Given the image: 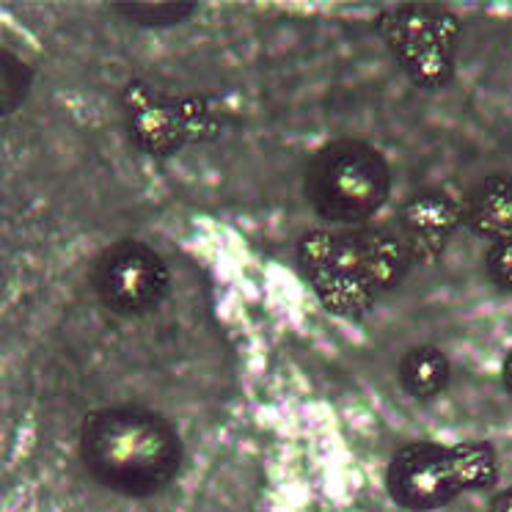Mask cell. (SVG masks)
Listing matches in <instances>:
<instances>
[{
  "label": "cell",
  "mask_w": 512,
  "mask_h": 512,
  "mask_svg": "<svg viewBox=\"0 0 512 512\" xmlns=\"http://www.w3.org/2000/svg\"><path fill=\"white\" fill-rule=\"evenodd\" d=\"M501 380H504V386H507V391L512 394V350L507 353V358H504V364H501Z\"/></svg>",
  "instance_id": "obj_15"
},
{
  "label": "cell",
  "mask_w": 512,
  "mask_h": 512,
  "mask_svg": "<svg viewBox=\"0 0 512 512\" xmlns=\"http://www.w3.org/2000/svg\"><path fill=\"white\" fill-rule=\"evenodd\" d=\"M488 512H512V488L501 490L499 496L490 501Z\"/></svg>",
  "instance_id": "obj_14"
},
{
  "label": "cell",
  "mask_w": 512,
  "mask_h": 512,
  "mask_svg": "<svg viewBox=\"0 0 512 512\" xmlns=\"http://www.w3.org/2000/svg\"><path fill=\"white\" fill-rule=\"evenodd\" d=\"M485 270L501 292H512V240H499L490 245Z\"/></svg>",
  "instance_id": "obj_13"
},
{
  "label": "cell",
  "mask_w": 512,
  "mask_h": 512,
  "mask_svg": "<svg viewBox=\"0 0 512 512\" xmlns=\"http://www.w3.org/2000/svg\"><path fill=\"white\" fill-rule=\"evenodd\" d=\"M463 223L493 243L512 240V177L499 174L479 182L460 207Z\"/></svg>",
  "instance_id": "obj_9"
},
{
  "label": "cell",
  "mask_w": 512,
  "mask_h": 512,
  "mask_svg": "<svg viewBox=\"0 0 512 512\" xmlns=\"http://www.w3.org/2000/svg\"><path fill=\"white\" fill-rule=\"evenodd\" d=\"M449 358L438 347H413L400 361L402 389L416 400H433L449 383Z\"/></svg>",
  "instance_id": "obj_10"
},
{
  "label": "cell",
  "mask_w": 512,
  "mask_h": 512,
  "mask_svg": "<svg viewBox=\"0 0 512 512\" xmlns=\"http://www.w3.org/2000/svg\"><path fill=\"white\" fill-rule=\"evenodd\" d=\"M199 3H113V9L122 14L127 23L141 25V28H171L188 20L196 12Z\"/></svg>",
  "instance_id": "obj_12"
},
{
  "label": "cell",
  "mask_w": 512,
  "mask_h": 512,
  "mask_svg": "<svg viewBox=\"0 0 512 512\" xmlns=\"http://www.w3.org/2000/svg\"><path fill=\"white\" fill-rule=\"evenodd\" d=\"M122 111L133 144L155 157L207 141L218 133L221 122L207 100L193 94H168L144 80H133L122 91Z\"/></svg>",
  "instance_id": "obj_5"
},
{
  "label": "cell",
  "mask_w": 512,
  "mask_h": 512,
  "mask_svg": "<svg viewBox=\"0 0 512 512\" xmlns=\"http://www.w3.org/2000/svg\"><path fill=\"white\" fill-rule=\"evenodd\" d=\"M463 221L460 207L446 193L427 190L405 201L400 210L402 243L411 251V259L433 262L449 243V237L457 232Z\"/></svg>",
  "instance_id": "obj_8"
},
{
  "label": "cell",
  "mask_w": 512,
  "mask_h": 512,
  "mask_svg": "<svg viewBox=\"0 0 512 512\" xmlns=\"http://www.w3.org/2000/svg\"><path fill=\"white\" fill-rule=\"evenodd\" d=\"M411 251L386 229H312L298 243V265L336 317H361L411 273Z\"/></svg>",
  "instance_id": "obj_1"
},
{
  "label": "cell",
  "mask_w": 512,
  "mask_h": 512,
  "mask_svg": "<svg viewBox=\"0 0 512 512\" xmlns=\"http://www.w3.org/2000/svg\"><path fill=\"white\" fill-rule=\"evenodd\" d=\"M496 471V452L488 444H408L391 457L386 488L402 510L427 512L466 490L490 488Z\"/></svg>",
  "instance_id": "obj_3"
},
{
  "label": "cell",
  "mask_w": 512,
  "mask_h": 512,
  "mask_svg": "<svg viewBox=\"0 0 512 512\" xmlns=\"http://www.w3.org/2000/svg\"><path fill=\"white\" fill-rule=\"evenodd\" d=\"M391 171L378 149L361 141H336L317 152L306 174L312 210L331 223L369 221L386 204Z\"/></svg>",
  "instance_id": "obj_4"
},
{
  "label": "cell",
  "mask_w": 512,
  "mask_h": 512,
  "mask_svg": "<svg viewBox=\"0 0 512 512\" xmlns=\"http://www.w3.org/2000/svg\"><path fill=\"white\" fill-rule=\"evenodd\" d=\"M91 284L111 312L141 317L163 303L171 287V273L155 248L138 240H119L94 262Z\"/></svg>",
  "instance_id": "obj_7"
},
{
  "label": "cell",
  "mask_w": 512,
  "mask_h": 512,
  "mask_svg": "<svg viewBox=\"0 0 512 512\" xmlns=\"http://www.w3.org/2000/svg\"><path fill=\"white\" fill-rule=\"evenodd\" d=\"M80 457L91 477L113 493L155 496L177 477L182 441L160 413L113 405L83 419Z\"/></svg>",
  "instance_id": "obj_2"
},
{
  "label": "cell",
  "mask_w": 512,
  "mask_h": 512,
  "mask_svg": "<svg viewBox=\"0 0 512 512\" xmlns=\"http://www.w3.org/2000/svg\"><path fill=\"white\" fill-rule=\"evenodd\" d=\"M34 69L9 50H0V119L12 116L31 94Z\"/></svg>",
  "instance_id": "obj_11"
},
{
  "label": "cell",
  "mask_w": 512,
  "mask_h": 512,
  "mask_svg": "<svg viewBox=\"0 0 512 512\" xmlns=\"http://www.w3.org/2000/svg\"><path fill=\"white\" fill-rule=\"evenodd\" d=\"M378 34L422 89H441L455 75L460 20L435 6H400L378 17Z\"/></svg>",
  "instance_id": "obj_6"
}]
</instances>
